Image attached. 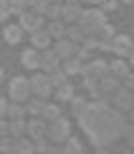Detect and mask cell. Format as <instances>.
Wrapping results in <instances>:
<instances>
[{"label":"cell","mask_w":134,"mask_h":154,"mask_svg":"<svg viewBox=\"0 0 134 154\" xmlns=\"http://www.w3.org/2000/svg\"><path fill=\"white\" fill-rule=\"evenodd\" d=\"M100 89H102V94H108V96H115L117 91H119V78L117 76H104L100 80Z\"/></svg>","instance_id":"9a60e30c"},{"label":"cell","mask_w":134,"mask_h":154,"mask_svg":"<svg viewBox=\"0 0 134 154\" xmlns=\"http://www.w3.org/2000/svg\"><path fill=\"white\" fill-rule=\"evenodd\" d=\"M9 109H11L9 100H4V98H2V100H0V113H2V117H4V115L9 117Z\"/></svg>","instance_id":"e575fe53"},{"label":"cell","mask_w":134,"mask_h":154,"mask_svg":"<svg viewBox=\"0 0 134 154\" xmlns=\"http://www.w3.org/2000/svg\"><path fill=\"white\" fill-rule=\"evenodd\" d=\"M22 65H24L26 69H37V67H41V54H39L37 48H26L24 52H22Z\"/></svg>","instance_id":"52a82bcc"},{"label":"cell","mask_w":134,"mask_h":154,"mask_svg":"<svg viewBox=\"0 0 134 154\" xmlns=\"http://www.w3.org/2000/svg\"><path fill=\"white\" fill-rule=\"evenodd\" d=\"M26 113H28V109H26L24 104H17V102H13L11 109H9V117H11V122H13V119H24Z\"/></svg>","instance_id":"603a6c76"},{"label":"cell","mask_w":134,"mask_h":154,"mask_svg":"<svg viewBox=\"0 0 134 154\" xmlns=\"http://www.w3.org/2000/svg\"><path fill=\"white\" fill-rule=\"evenodd\" d=\"M11 154H17V152H11Z\"/></svg>","instance_id":"ee69618b"},{"label":"cell","mask_w":134,"mask_h":154,"mask_svg":"<svg viewBox=\"0 0 134 154\" xmlns=\"http://www.w3.org/2000/svg\"><path fill=\"white\" fill-rule=\"evenodd\" d=\"M24 132H28V124H26L24 119H13L11 122V137L19 139Z\"/></svg>","instance_id":"7402d4cb"},{"label":"cell","mask_w":134,"mask_h":154,"mask_svg":"<svg viewBox=\"0 0 134 154\" xmlns=\"http://www.w3.org/2000/svg\"><path fill=\"white\" fill-rule=\"evenodd\" d=\"M78 44L74 42H65V39H61V42H56V48H54V52L61 57V59H71V57H76L78 54Z\"/></svg>","instance_id":"ba28073f"},{"label":"cell","mask_w":134,"mask_h":154,"mask_svg":"<svg viewBox=\"0 0 134 154\" xmlns=\"http://www.w3.org/2000/svg\"><path fill=\"white\" fill-rule=\"evenodd\" d=\"M117 9V0H102V11H112Z\"/></svg>","instance_id":"836d02e7"},{"label":"cell","mask_w":134,"mask_h":154,"mask_svg":"<svg viewBox=\"0 0 134 154\" xmlns=\"http://www.w3.org/2000/svg\"><path fill=\"white\" fill-rule=\"evenodd\" d=\"M35 150L41 152V154H50V152H52V146H50L46 139H37L35 141Z\"/></svg>","instance_id":"1f68e13d"},{"label":"cell","mask_w":134,"mask_h":154,"mask_svg":"<svg viewBox=\"0 0 134 154\" xmlns=\"http://www.w3.org/2000/svg\"><path fill=\"white\" fill-rule=\"evenodd\" d=\"M63 67H65V72H67V76H71V74H85V67H82V61L78 59V57H71V59H65V63H63Z\"/></svg>","instance_id":"e0dca14e"},{"label":"cell","mask_w":134,"mask_h":154,"mask_svg":"<svg viewBox=\"0 0 134 154\" xmlns=\"http://www.w3.org/2000/svg\"><path fill=\"white\" fill-rule=\"evenodd\" d=\"M46 30H48V35L52 37V39H56V42H61L63 35H67V28L63 24V20H52V22H48Z\"/></svg>","instance_id":"7c38bea8"},{"label":"cell","mask_w":134,"mask_h":154,"mask_svg":"<svg viewBox=\"0 0 134 154\" xmlns=\"http://www.w3.org/2000/svg\"><path fill=\"white\" fill-rule=\"evenodd\" d=\"M112 52H115L117 57H130L134 52V44H132V39L128 35H117L115 39H112Z\"/></svg>","instance_id":"5b68a950"},{"label":"cell","mask_w":134,"mask_h":154,"mask_svg":"<svg viewBox=\"0 0 134 154\" xmlns=\"http://www.w3.org/2000/svg\"><path fill=\"white\" fill-rule=\"evenodd\" d=\"M85 2H91V5H102V0H85Z\"/></svg>","instance_id":"74e56055"},{"label":"cell","mask_w":134,"mask_h":154,"mask_svg":"<svg viewBox=\"0 0 134 154\" xmlns=\"http://www.w3.org/2000/svg\"><path fill=\"white\" fill-rule=\"evenodd\" d=\"M43 15L41 13H35V11H26L24 15H19V26H22L24 30H28L30 35H35L41 30V26H43Z\"/></svg>","instance_id":"3957f363"},{"label":"cell","mask_w":134,"mask_h":154,"mask_svg":"<svg viewBox=\"0 0 134 154\" xmlns=\"http://www.w3.org/2000/svg\"><path fill=\"white\" fill-rule=\"evenodd\" d=\"M110 74L117 76V78H126V76L130 74V72H128V63H126L123 59H115V61L110 63Z\"/></svg>","instance_id":"ac0fdd59"},{"label":"cell","mask_w":134,"mask_h":154,"mask_svg":"<svg viewBox=\"0 0 134 154\" xmlns=\"http://www.w3.org/2000/svg\"><path fill=\"white\" fill-rule=\"evenodd\" d=\"M56 98L58 100H74V87H71L69 83H65L63 87L56 89Z\"/></svg>","instance_id":"83f0119b"},{"label":"cell","mask_w":134,"mask_h":154,"mask_svg":"<svg viewBox=\"0 0 134 154\" xmlns=\"http://www.w3.org/2000/svg\"><path fill=\"white\" fill-rule=\"evenodd\" d=\"M46 132H48V128H46L43 122H39V117H37V119H33V122L28 124V135L33 137L35 141H37V139H43Z\"/></svg>","instance_id":"2e32d148"},{"label":"cell","mask_w":134,"mask_h":154,"mask_svg":"<svg viewBox=\"0 0 134 154\" xmlns=\"http://www.w3.org/2000/svg\"><path fill=\"white\" fill-rule=\"evenodd\" d=\"M67 35H69V39H71L74 44H85V39H87V33L82 30V26H80V24L69 26V28H67Z\"/></svg>","instance_id":"d6986e66"},{"label":"cell","mask_w":134,"mask_h":154,"mask_svg":"<svg viewBox=\"0 0 134 154\" xmlns=\"http://www.w3.org/2000/svg\"><path fill=\"white\" fill-rule=\"evenodd\" d=\"M58 54L54 52V50H46L43 54H41V67H43L48 74H52L54 69H58Z\"/></svg>","instance_id":"30bf717a"},{"label":"cell","mask_w":134,"mask_h":154,"mask_svg":"<svg viewBox=\"0 0 134 154\" xmlns=\"http://www.w3.org/2000/svg\"><path fill=\"white\" fill-rule=\"evenodd\" d=\"M48 5H50V0H28V7H33V11L35 13H41V15H43V11H46Z\"/></svg>","instance_id":"f546056e"},{"label":"cell","mask_w":134,"mask_h":154,"mask_svg":"<svg viewBox=\"0 0 134 154\" xmlns=\"http://www.w3.org/2000/svg\"><path fill=\"white\" fill-rule=\"evenodd\" d=\"M11 2V13L13 15H24L28 9V0H9Z\"/></svg>","instance_id":"484cf974"},{"label":"cell","mask_w":134,"mask_h":154,"mask_svg":"<svg viewBox=\"0 0 134 154\" xmlns=\"http://www.w3.org/2000/svg\"><path fill=\"white\" fill-rule=\"evenodd\" d=\"M0 7H2L0 20H2V22H7V20H9V15H11V2H9V0H2V2H0Z\"/></svg>","instance_id":"d6a6232c"},{"label":"cell","mask_w":134,"mask_h":154,"mask_svg":"<svg viewBox=\"0 0 134 154\" xmlns=\"http://www.w3.org/2000/svg\"><path fill=\"white\" fill-rule=\"evenodd\" d=\"M126 89H134V74L126 76Z\"/></svg>","instance_id":"8d00e7d4"},{"label":"cell","mask_w":134,"mask_h":154,"mask_svg":"<svg viewBox=\"0 0 134 154\" xmlns=\"http://www.w3.org/2000/svg\"><path fill=\"white\" fill-rule=\"evenodd\" d=\"M82 15H85V11H82V7L80 5H65V9H63V20L65 22H71V24H78L80 20H82Z\"/></svg>","instance_id":"8fae6325"},{"label":"cell","mask_w":134,"mask_h":154,"mask_svg":"<svg viewBox=\"0 0 134 154\" xmlns=\"http://www.w3.org/2000/svg\"><path fill=\"white\" fill-rule=\"evenodd\" d=\"M15 152H17V154H33V152H35V143H30V141L22 139V141H17Z\"/></svg>","instance_id":"f1b7e54d"},{"label":"cell","mask_w":134,"mask_h":154,"mask_svg":"<svg viewBox=\"0 0 134 154\" xmlns=\"http://www.w3.org/2000/svg\"><path fill=\"white\" fill-rule=\"evenodd\" d=\"M65 154H80V141L78 139H69L67 141V148H63Z\"/></svg>","instance_id":"4dcf8cb0"},{"label":"cell","mask_w":134,"mask_h":154,"mask_svg":"<svg viewBox=\"0 0 134 154\" xmlns=\"http://www.w3.org/2000/svg\"><path fill=\"white\" fill-rule=\"evenodd\" d=\"M28 94H30V80H26L24 76H15L11 83H9V98L17 104L28 100Z\"/></svg>","instance_id":"6da1fadb"},{"label":"cell","mask_w":134,"mask_h":154,"mask_svg":"<svg viewBox=\"0 0 134 154\" xmlns=\"http://www.w3.org/2000/svg\"><path fill=\"white\" fill-rule=\"evenodd\" d=\"M43 119H50V122H56L61 119V109L56 104H46V111H43V115H41Z\"/></svg>","instance_id":"d4e9b609"},{"label":"cell","mask_w":134,"mask_h":154,"mask_svg":"<svg viewBox=\"0 0 134 154\" xmlns=\"http://www.w3.org/2000/svg\"><path fill=\"white\" fill-rule=\"evenodd\" d=\"M26 109H28L30 115L37 119L39 115H43V111H46V102L41 100V98H35V100H30V102H28V106H26Z\"/></svg>","instance_id":"ffe728a7"},{"label":"cell","mask_w":134,"mask_h":154,"mask_svg":"<svg viewBox=\"0 0 134 154\" xmlns=\"http://www.w3.org/2000/svg\"><path fill=\"white\" fill-rule=\"evenodd\" d=\"M50 2H52V5H61V0H50Z\"/></svg>","instance_id":"60d3db41"},{"label":"cell","mask_w":134,"mask_h":154,"mask_svg":"<svg viewBox=\"0 0 134 154\" xmlns=\"http://www.w3.org/2000/svg\"><path fill=\"white\" fill-rule=\"evenodd\" d=\"M112 100H115V104L119 109H126V111H132V104H134V94L130 89H119L115 96H112Z\"/></svg>","instance_id":"9c48e42d"},{"label":"cell","mask_w":134,"mask_h":154,"mask_svg":"<svg viewBox=\"0 0 134 154\" xmlns=\"http://www.w3.org/2000/svg\"><path fill=\"white\" fill-rule=\"evenodd\" d=\"M30 89L37 94V98H48L52 96V80H50L48 74H35L33 78H30Z\"/></svg>","instance_id":"7a4b0ae2"},{"label":"cell","mask_w":134,"mask_h":154,"mask_svg":"<svg viewBox=\"0 0 134 154\" xmlns=\"http://www.w3.org/2000/svg\"><path fill=\"white\" fill-rule=\"evenodd\" d=\"M30 44H33V48H37V50H48L50 44H52V37L48 35V30H39V33L30 35Z\"/></svg>","instance_id":"4fadbf2b"},{"label":"cell","mask_w":134,"mask_h":154,"mask_svg":"<svg viewBox=\"0 0 134 154\" xmlns=\"http://www.w3.org/2000/svg\"><path fill=\"white\" fill-rule=\"evenodd\" d=\"M76 57H78L80 61H87V57H89V50H87L85 46H82V48L78 50V54H76Z\"/></svg>","instance_id":"d590c367"},{"label":"cell","mask_w":134,"mask_h":154,"mask_svg":"<svg viewBox=\"0 0 134 154\" xmlns=\"http://www.w3.org/2000/svg\"><path fill=\"white\" fill-rule=\"evenodd\" d=\"M48 135H50V141L52 143H63L65 139H69V122L63 119V117L52 122V126L48 128Z\"/></svg>","instance_id":"277c9868"},{"label":"cell","mask_w":134,"mask_h":154,"mask_svg":"<svg viewBox=\"0 0 134 154\" xmlns=\"http://www.w3.org/2000/svg\"><path fill=\"white\" fill-rule=\"evenodd\" d=\"M130 117H132V119H134V109H132V115H130Z\"/></svg>","instance_id":"7bdbcfd3"},{"label":"cell","mask_w":134,"mask_h":154,"mask_svg":"<svg viewBox=\"0 0 134 154\" xmlns=\"http://www.w3.org/2000/svg\"><path fill=\"white\" fill-rule=\"evenodd\" d=\"M50 80H52V87H63L67 83V72H61V69H54L52 74H50Z\"/></svg>","instance_id":"cb8c5ba5"},{"label":"cell","mask_w":134,"mask_h":154,"mask_svg":"<svg viewBox=\"0 0 134 154\" xmlns=\"http://www.w3.org/2000/svg\"><path fill=\"white\" fill-rule=\"evenodd\" d=\"M106 72H110V65H106L104 61H93L89 67H85V76L91 80H102L104 76H108Z\"/></svg>","instance_id":"8992f818"},{"label":"cell","mask_w":134,"mask_h":154,"mask_svg":"<svg viewBox=\"0 0 134 154\" xmlns=\"http://www.w3.org/2000/svg\"><path fill=\"white\" fill-rule=\"evenodd\" d=\"M130 65H132V67H134V52H132V54H130Z\"/></svg>","instance_id":"ab89813d"},{"label":"cell","mask_w":134,"mask_h":154,"mask_svg":"<svg viewBox=\"0 0 134 154\" xmlns=\"http://www.w3.org/2000/svg\"><path fill=\"white\" fill-rule=\"evenodd\" d=\"M95 35H97V37L102 39V42H110L112 37H117V35H115V30H112V26H110V24H104V26H100Z\"/></svg>","instance_id":"4316f807"},{"label":"cell","mask_w":134,"mask_h":154,"mask_svg":"<svg viewBox=\"0 0 134 154\" xmlns=\"http://www.w3.org/2000/svg\"><path fill=\"white\" fill-rule=\"evenodd\" d=\"M67 5H80V0H65Z\"/></svg>","instance_id":"f35d334b"},{"label":"cell","mask_w":134,"mask_h":154,"mask_svg":"<svg viewBox=\"0 0 134 154\" xmlns=\"http://www.w3.org/2000/svg\"><path fill=\"white\" fill-rule=\"evenodd\" d=\"M119 2H126V5H128V2H132V0H119Z\"/></svg>","instance_id":"b9f144b4"},{"label":"cell","mask_w":134,"mask_h":154,"mask_svg":"<svg viewBox=\"0 0 134 154\" xmlns=\"http://www.w3.org/2000/svg\"><path fill=\"white\" fill-rule=\"evenodd\" d=\"M63 9H65V5H52V2H50L46 7L43 15L50 17V22H52V20H61V17H63Z\"/></svg>","instance_id":"44dd1931"},{"label":"cell","mask_w":134,"mask_h":154,"mask_svg":"<svg viewBox=\"0 0 134 154\" xmlns=\"http://www.w3.org/2000/svg\"><path fill=\"white\" fill-rule=\"evenodd\" d=\"M22 26L19 24H7L4 26V42L7 44H17V42H22Z\"/></svg>","instance_id":"5bb4252c"}]
</instances>
